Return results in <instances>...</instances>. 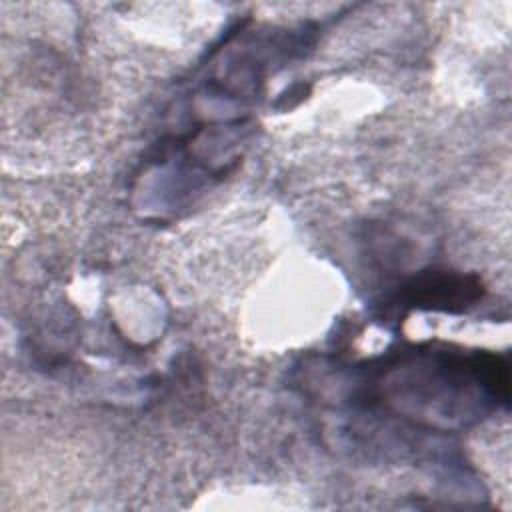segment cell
<instances>
[{
  "label": "cell",
  "instance_id": "1",
  "mask_svg": "<svg viewBox=\"0 0 512 512\" xmlns=\"http://www.w3.org/2000/svg\"><path fill=\"white\" fill-rule=\"evenodd\" d=\"M482 296L480 282L454 272H424L404 286V300L426 310L462 312Z\"/></svg>",
  "mask_w": 512,
  "mask_h": 512
}]
</instances>
